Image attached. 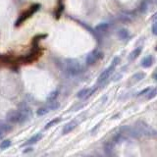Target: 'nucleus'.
Returning <instances> with one entry per match:
<instances>
[{
  "instance_id": "obj_1",
  "label": "nucleus",
  "mask_w": 157,
  "mask_h": 157,
  "mask_svg": "<svg viewBox=\"0 0 157 157\" xmlns=\"http://www.w3.org/2000/svg\"><path fill=\"white\" fill-rule=\"evenodd\" d=\"M30 117V110H12L7 114V121L11 123H23Z\"/></svg>"
},
{
  "instance_id": "obj_2",
  "label": "nucleus",
  "mask_w": 157,
  "mask_h": 157,
  "mask_svg": "<svg viewBox=\"0 0 157 157\" xmlns=\"http://www.w3.org/2000/svg\"><path fill=\"white\" fill-rule=\"evenodd\" d=\"M39 7H40L39 4H34L33 6H31V7L28 8V10L24 12L23 14L20 16V18H19L18 20H17V22H16L15 25L16 26H20L22 23H23V22H25L26 20H27L28 18H30L31 15H34V13H36L38 10V9H39Z\"/></svg>"
},
{
  "instance_id": "obj_3",
  "label": "nucleus",
  "mask_w": 157,
  "mask_h": 157,
  "mask_svg": "<svg viewBox=\"0 0 157 157\" xmlns=\"http://www.w3.org/2000/svg\"><path fill=\"white\" fill-rule=\"evenodd\" d=\"M102 57H103V53L98 50H93L92 52H91L88 56H86V58H85L86 65H88V66L93 65V64L96 63L97 61L100 60Z\"/></svg>"
},
{
  "instance_id": "obj_4",
  "label": "nucleus",
  "mask_w": 157,
  "mask_h": 157,
  "mask_svg": "<svg viewBox=\"0 0 157 157\" xmlns=\"http://www.w3.org/2000/svg\"><path fill=\"white\" fill-rule=\"evenodd\" d=\"M115 68H116V67L111 64V65L109 66L108 68L105 69L104 71L102 72L100 75H99L98 80H97V84H98V85H99V84H102V83H104L107 79H109V77H110L112 74H113Z\"/></svg>"
},
{
  "instance_id": "obj_5",
  "label": "nucleus",
  "mask_w": 157,
  "mask_h": 157,
  "mask_svg": "<svg viewBox=\"0 0 157 157\" xmlns=\"http://www.w3.org/2000/svg\"><path fill=\"white\" fill-rule=\"evenodd\" d=\"M72 62L73 63H69L68 71L70 74H72V75H77V74H79L82 71V67L80 65V63H78L77 61L72 60Z\"/></svg>"
},
{
  "instance_id": "obj_6",
  "label": "nucleus",
  "mask_w": 157,
  "mask_h": 157,
  "mask_svg": "<svg viewBox=\"0 0 157 157\" xmlns=\"http://www.w3.org/2000/svg\"><path fill=\"white\" fill-rule=\"evenodd\" d=\"M77 125H78V124H77V122H75V121H71V122H69V123H67L65 126L63 127L62 134H67L71 133L72 131L77 127Z\"/></svg>"
},
{
  "instance_id": "obj_7",
  "label": "nucleus",
  "mask_w": 157,
  "mask_h": 157,
  "mask_svg": "<svg viewBox=\"0 0 157 157\" xmlns=\"http://www.w3.org/2000/svg\"><path fill=\"white\" fill-rule=\"evenodd\" d=\"M153 62H154V59H153V56L152 55H147L146 57H145L142 60V67L143 68H149L150 66L152 65Z\"/></svg>"
},
{
  "instance_id": "obj_8",
  "label": "nucleus",
  "mask_w": 157,
  "mask_h": 157,
  "mask_svg": "<svg viewBox=\"0 0 157 157\" xmlns=\"http://www.w3.org/2000/svg\"><path fill=\"white\" fill-rule=\"evenodd\" d=\"M41 139H42V134H36V136H34L33 137H31V139H28L27 142H25L22 146H27V145H34V143H37V142H39Z\"/></svg>"
},
{
  "instance_id": "obj_9",
  "label": "nucleus",
  "mask_w": 157,
  "mask_h": 157,
  "mask_svg": "<svg viewBox=\"0 0 157 157\" xmlns=\"http://www.w3.org/2000/svg\"><path fill=\"white\" fill-rule=\"evenodd\" d=\"M142 47L139 46V47H137L136 49H134L132 52L130 53V56H129V60L130 61H133V60H136L137 57L140 55V53H142Z\"/></svg>"
},
{
  "instance_id": "obj_10",
  "label": "nucleus",
  "mask_w": 157,
  "mask_h": 157,
  "mask_svg": "<svg viewBox=\"0 0 157 157\" xmlns=\"http://www.w3.org/2000/svg\"><path fill=\"white\" fill-rule=\"evenodd\" d=\"M118 37H119L122 40H125V39H127V38L130 37V34L127 30L122 28V30H120L119 31H118Z\"/></svg>"
},
{
  "instance_id": "obj_11",
  "label": "nucleus",
  "mask_w": 157,
  "mask_h": 157,
  "mask_svg": "<svg viewBox=\"0 0 157 157\" xmlns=\"http://www.w3.org/2000/svg\"><path fill=\"white\" fill-rule=\"evenodd\" d=\"M89 91H91V88H83L82 91H80L78 92V94H77V97H79V98L86 97V98H88Z\"/></svg>"
},
{
  "instance_id": "obj_12",
  "label": "nucleus",
  "mask_w": 157,
  "mask_h": 157,
  "mask_svg": "<svg viewBox=\"0 0 157 157\" xmlns=\"http://www.w3.org/2000/svg\"><path fill=\"white\" fill-rule=\"evenodd\" d=\"M58 95H59V91L58 89H56V91H51L50 93L48 94V96H47V101H54L55 99L58 97Z\"/></svg>"
},
{
  "instance_id": "obj_13",
  "label": "nucleus",
  "mask_w": 157,
  "mask_h": 157,
  "mask_svg": "<svg viewBox=\"0 0 157 157\" xmlns=\"http://www.w3.org/2000/svg\"><path fill=\"white\" fill-rule=\"evenodd\" d=\"M145 73H137V74H134V75L132 77V81L134 83H137V82H139V81H142V80L145 78Z\"/></svg>"
},
{
  "instance_id": "obj_14",
  "label": "nucleus",
  "mask_w": 157,
  "mask_h": 157,
  "mask_svg": "<svg viewBox=\"0 0 157 157\" xmlns=\"http://www.w3.org/2000/svg\"><path fill=\"white\" fill-rule=\"evenodd\" d=\"M60 118H55V119H53V120H51L50 122H48L46 125H45V127H44V129L47 130V129H50L52 126H55L56 124H58L59 122H60Z\"/></svg>"
},
{
  "instance_id": "obj_15",
  "label": "nucleus",
  "mask_w": 157,
  "mask_h": 157,
  "mask_svg": "<svg viewBox=\"0 0 157 157\" xmlns=\"http://www.w3.org/2000/svg\"><path fill=\"white\" fill-rule=\"evenodd\" d=\"M12 145V142L10 139H5L3 140V142H0V149H5V148H8L9 146Z\"/></svg>"
},
{
  "instance_id": "obj_16",
  "label": "nucleus",
  "mask_w": 157,
  "mask_h": 157,
  "mask_svg": "<svg viewBox=\"0 0 157 157\" xmlns=\"http://www.w3.org/2000/svg\"><path fill=\"white\" fill-rule=\"evenodd\" d=\"M155 96H156V89L155 88H151L146 93V99H147V100H150V99L154 98Z\"/></svg>"
},
{
  "instance_id": "obj_17",
  "label": "nucleus",
  "mask_w": 157,
  "mask_h": 157,
  "mask_svg": "<svg viewBox=\"0 0 157 157\" xmlns=\"http://www.w3.org/2000/svg\"><path fill=\"white\" fill-rule=\"evenodd\" d=\"M60 106V103L59 102H57V101H51L50 102V104H49V106H47V108L49 109V111L50 110H56V109H58Z\"/></svg>"
},
{
  "instance_id": "obj_18",
  "label": "nucleus",
  "mask_w": 157,
  "mask_h": 157,
  "mask_svg": "<svg viewBox=\"0 0 157 157\" xmlns=\"http://www.w3.org/2000/svg\"><path fill=\"white\" fill-rule=\"evenodd\" d=\"M48 112H49V109L47 107H41L37 111V114L38 115V116H43V115L47 114Z\"/></svg>"
},
{
  "instance_id": "obj_19",
  "label": "nucleus",
  "mask_w": 157,
  "mask_h": 157,
  "mask_svg": "<svg viewBox=\"0 0 157 157\" xmlns=\"http://www.w3.org/2000/svg\"><path fill=\"white\" fill-rule=\"evenodd\" d=\"M150 88H145L143 91H139V93H137V96H142V95H145L147 92H148L149 91H150Z\"/></svg>"
},
{
  "instance_id": "obj_20",
  "label": "nucleus",
  "mask_w": 157,
  "mask_h": 157,
  "mask_svg": "<svg viewBox=\"0 0 157 157\" xmlns=\"http://www.w3.org/2000/svg\"><path fill=\"white\" fill-rule=\"evenodd\" d=\"M152 33L153 34H157V31H156V22H154L152 25Z\"/></svg>"
},
{
  "instance_id": "obj_21",
  "label": "nucleus",
  "mask_w": 157,
  "mask_h": 157,
  "mask_svg": "<svg viewBox=\"0 0 157 157\" xmlns=\"http://www.w3.org/2000/svg\"><path fill=\"white\" fill-rule=\"evenodd\" d=\"M4 134H5V131L3 130L2 128H0V139H1L3 137H4Z\"/></svg>"
}]
</instances>
